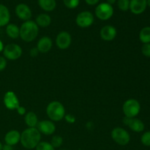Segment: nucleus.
Returning a JSON list of instances; mask_svg holds the SVG:
<instances>
[{"label":"nucleus","mask_w":150,"mask_h":150,"mask_svg":"<svg viewBox=\"0 0 150 150\" xmlns=\"http://www.w3.org/2000/svg\"><path fill=\"white\" fill-rule=\"evenodd\" d=\"M76 24L81 28H87L94 23V16L89 11H82L77 15L76 18Z\"/></svg>","instance_id":"8"},{"label":"nucleus","mask_w":150,"mask_h":150,"mask_svg":"<svg viewBox=\"0 0 150 150\" xmlns=\"http://www.w3.org/2000/svg\"><path fill=\"white\" fill-rule=\"evenodd\" d=\"M117 6L120 10L127 11L130 8V0H117Z\"/></svg>","instance_id":"25"},{"label":"nucleus","mask_w":150,"mask_h":150,"mask_svg":"<svg viewBox=\"0 0 150 150\" xmlns=\"http://www.w3.org/2000/svg\"><path fill=\"white\" fill-rule=\"evenodd\" d=\"M2 146H3V145L1 144V142H0V150H1V149H2Z\"/></svg>","instance_id":"39"},{"label":"nucleus","mask_w":150,"mask_h":150,"mask_svg":"<svg viewBox=\"0 0 150 150\" xmlns=\"http://www.w3.org/2000/svg\"><path fill=\"white\" fill-rule=\"evenodd\" d=\"M41 133L36 127H29L21 133V143L22 146L28 149L36 148L40 142Z\"/></svg>","instance_id":"1"},{"label":"nucleus","mask_w":150,"mask_h":150,"mask_svg":"<svg viewBox=\"0 0 150 150\" xmlns=\"http://www.w3.org/2000/svg\"><path fill=\"white\" fill-rule=\"evenodd\" d=\"M36 128L39 132L45 136H51L56 131V125L51 120H42L39 122Z\"/></svg>","instance_id":"13"},{"label":"nucleus","mask_w":150,"mask_h":150,"mask_svg":"<svg viewBox=\"0 0 150 150\" xmlns=\"http://www.w3.org/2000/svg\"><path fill=\"white\" fill-rule=\"evenodd\" d=\"M72 42V38L70 33L65 31L59 32L56 38V44L57 47L62 50H65L70 46Z\"/></svg>","instance_id":"10"},{"label":"nucleus","mask_w":150,"mask_h":150,"mask_svg":"<svg viewBox=\"0 0 150 150\" xmlns=\"http://www.w3.org/2000/svg\"><path fill=\"white\" fill-rule=\"evenodd\" d=\"M146 3H147V6L150 7V0H146Z\"/></svg>","instance_id":"38"},{"label":"nucleus","mask_w":150,"mask_h":150,"mask_svg":"<svg viewBox=\"0 0 150 150\" xmlns=\"http://www.w3.org/2000/svg\"><path fill=\"white\" fill-rule=\"evenodd\" d=\"M1 150H13V146H10V145L5 144L4 146H2V149Z\"/></svg>","instance_id":"35"},{"label":"nucleus","mask_w":150,"mask_h":150,"mask_svg":"<svg viewBox=\"0 0 150 150\" xmlns=\"http://www.w3.org/2000/svg\"><path fill=\"white\" fill-rule=\"evenodd\" d=\"M38 4L45 12H51L57 7L56 0H38Z\"/></svg>","instance_id":"21"},{"label":"nucleus","mask_w":150,"mask_h":150,"mask_svg":"<svg viewBox=\"0 0 150 150\" xmlns=\"http://www.w3.org/2000/svg\"><path fill=\"white\" fill-rule=\"evenodd\" d=\"M7 67V59L4 57H0V71H2Z\"/></svg>","instance_id":"30"},{"label":"nucleus","mask_w":150,"mask_h":150,"mask_svg":"<svg viewBox=\"0 0 150 150\" xmlns=\"http://www.w3.org/2000/svg\"><path fill=\"white\" fill-rule=\"evenodd\" d=\"M100 37L103 40L109 42L115 39L117 37V29L111 25H106L100 29Z\"/></svg>","instance_id":"15"},{"label":"nucleus","mask_w":150,"mask_h":150,"mask_svg":"<svg viewBox=\"0 0 150 150\" xmlns=\"http://www.w3.org/2000/svg\"><path fill=\"white\" fill-rule=\"evenodd\" d=\"M21 47L16 43H10L4 47L3 54L5 59L10 60L18 59L22 55Z\"/></svg>","instance_id":"7"},{"label":"nucleus","mask_w":150,"mask_h":150,"mask_svg":"<svg viewBox=\"0 0 150 150\" xmlns=\"http://www.w3.org/2000/svg\"><path fill=\"white\" fill-rule=\"evenodd\" d=\"M141 142L144 146H150V131H146L142 134Z\"/></svg>","instance_id":"28"},{"label":"nucleus","mask_w":150,"mask_h":150,"mask_svg":"<svg viewBox=\"0 0 150 150\" xmlns=\"http://www.w3.org/2000/svg\"><path fill=\"white\" fill-rule=\"evenodd\" d=\"M36 150H55V149L48 142H40L36 146Z\"/></svg>","instance_id":"27"},{"label":"nucleus","mask_w":150,"mask_h":150,"mask_svg":"<svg viewBox=\"0 0 150 150\" xmlns=\"http://www.w3.org/2000/svg\"><path fill=\"white\" fill-rule=\"evenodd\" d=\"M24 121L26 125L29 127H36L39 122L38 116L32 111H29L25 114Z\"/></svg>","instance_id":"22"},{"label":"nucleus","mask_w":150,"mask_h":150,"mask_svg":"<svg viewBox=\"0 0 150 150\" xmlns=\"http://www.w3.org/2000/svg\"><path fill=\"white\" fill-rule=\"evenodd\" d=\"M62 150H67V149H62Z\"/></svg>","instance_id":"40"},{"label":"nucleus","mask_w":150,"mask_h":150,"mask_svg":"<svg viewBox=\"0 0 150 150\" xmlns=\"http://www.w3.org/2000/svg\"><path fill=\"white\" fill-rule=\"evenodd\" d=\"M46 114L51 121H61L65 116V108L62 103L54 100L47 105Z\"/></svg>","instance_id":"3"},{"label":"nucleus","mask_w":150,"mask_h":150,"mask_svg":"<svg viewBox=\"0 0 150 150\" xmlns=\"http://www.w3.org/2000/svg\"><path fill=\"white\" fill-rule=\"evenodd\" d=\"M116 2H117V0H106V3L111 4V5H113V4H115Z\"/></svg>","instance_id":"36"},{"label":"nucleus","mask_w":150,"mask_h":150,"mask_svg":"<svg viewBox=\"0 0 150 150\" xmlns=\"http://www.w3.org/2000/svg\"><path fill=\"white\" fill-rule=\"evenodd\" d=\"M95 16L101 21H107L111 18L114 15L113 6L106 2L98 4L95 8Z\"/></svg>","instance_id":"6"},{"label":"nucleus","mask_w":150,"mask_h":150,"mask_svg":"<svg viewBox=\"0 0 150 150\" xmlns=\"http://www.w3.org/2000/svg\"><path fill=\"white\" fill-rule=\"evenodd\" d=\"M35 23L40 27H48L51 23V18L46 13H41L37 16Z\"/></svg>","instance_id":"19"},{"label":"nucleus","mask_w":150,"mask_h":150,"mask_svg":"<svg viewBox=\"0 0 150 150\" xmlns=\"http://www.w3.org/2000/svg\"><path fill=\"white\" fill-rule=\"evenodd\" d=\"M147 7L146 0H130L129 10L135 15H140L146 10Z\"/></svg>","instance_id":"14"},{"label":"nucleus","mask_w":150,"mask_h":150,"mask_svg":"<svg viewBox=\"0 0 150 150\" xmlns=\"http://www.w3.org/2000/svg\"><path fill=\"white\" fill-rule=\"evenodd\" d=\"M21 140V133L18 130H12L7 132L4 136V142L6 144L14 146L17 144Z\"/></svg>","instance_id":"17"},{"label":"nucleus","mask_w":150,"mask_h":150,"mask_svg":"<svg viewBox=\"0 0 150 150\" xmlns=\"http://www.w3.org/2000/svg\"><path fill=\"white\" fill-rule=\"evenodd\" d=\"M39 33V26L33 21H26L20 27V37L24 42H30L36 39Z\"/></svg>","instance_id":"2"},{"label":"nucleus","mask_w":150,"mask_h":150,"mask_svg":"<svg viewBox=\"0 0 150 150\" xmlns=\"http://www.w3.org/2000/svg\"><path fill=\"white\" fill-rule=\"evenodd\" d=\"M64 119L67 122L70 123V124H73V123H74L76 122V117L73 114H67V115L64 116Z\"/></svg>","instance_id":"31"},{"label":"nucleus","mask_w":150,"mask_h":150,"mask_svg":"<svg viewBox=\"0 0 150 150\" xmlns=\"http://www.w3.org/2000/svg\"><path fill=\"white\" fill-rule=\"evenodd\" d=\"M3 49H4V45H3L2 42L0 40V52H1V51H3Z\"/></svg>","instance_id":"37"},{"label":"nucleus","mask_w":150,"mask_h":150,"mask_svg":"<svg viewBox=\"0 0 150 150\" xmlns=\"http://www.w3.org/2000/svg\"><path fill=\"white\" fill-rule=\"evenodd\" d=\"M4 104L9 110H16L20 106V102L17 95L13 91H8L4 96Z\"/></svg>","instance_id":"9"},{"label":"nucleus","mask_w":150,"mask_h":150,"mask_svg":"<svg viewBox=\"0 0 150 150\" xmlns=\"http://www.w3.org/2000/svg\"><path fill=\"white\" fill-rule=\"evenodd\" d=\"M16 111H17L18 114L19 115H21V116L26 114V108L23 106H21V105L17 108V109H16Z\"/></svg>","instance_id":"33"},{"label":"nucleus","mask_w":150,"mask_h":150,"mask_svg":"<svg viewBox=\"0 0 150 150\" xmlns=\"http://www.w3.org/2000/svg\"><path fill=\"white\" fill-rule=\"evenodd\" d=\"M51 144L53 146V147L55 149V148H59L62 146V144H63V139L62 136H58V135H56L54 136L51 139Z\"/></svg>","instance_id":"24"},{"label":"nucleus","mask_w":150,"mask_h":150,"mask_svg":"<svg viewBox=\"0 0 150 150\" xmlns=\"http://www.w3.org/2000/svg\"><path fill=\"white\" fill-rule=\"evenodd\" d=\"M39 51H38V49L36 48H32V49L30 50V52H29V54H30V56L32 57H36L38 55V54H39Z\"/></svg>","instance_id":"32"},{"label":"nucleus","mask_w":150,"mask_h":150,"mask_svg":"<svg viewBox=\"0 0 150 150\" xmlns=\"http://www.w3.org/2000/svg\"><path fill=\"white\" fill-rule=\"evenodd\" d=\"M142 53L144 57L150 58V43L144 44L142 45Z\"/></svg>","instance_id":"29"},{"label":"nucleus","mask_w":150,"mask_h":150,"mask_svg":"<svg viewBox=\"0 0 150 150\" xmlns=\"http://www.w3.org/2000/svg\"><path fill=\"white\" fill-rule=\"evenodd\" d=\"M6 34L9 38L16 39L20 37V28L14 23H8L6 26Z\"/></svg>","instance_id":"20"},{"label":"nucleus","mask_w":150,"mask_h":150,"mask_svg":"<svg viewBox=\"0 0 150 150\" xmlns=\"http://www.w3.org/2000/svg\"><path fill=\"white\" fill-rule=\"evenodd\" d=\"M86 3L89 5H95V4H98V2L100 1V0H85Z\"/></svg>","instance_id":"34"},{"label":"nucleus","mask_w":150,"mask_h":150,"mask_svg":"<svg viewBox=\"0 0 150 150\" xmlns=\"http://www.w3.org/2000/svg\"><path fill=\"white\" fill-rule=\"evenodd\" d=\"M122 111L126 117L134 118L137 117L140 113V103L137 100L133 99V98L127 100L122 105Z\"/></svg>","instance_id":"4"},{"label":"nucleus","mask_w":150,"mask_h":150,"mask_svg":"<svg viewBox=\"0 0 150 150\" xmlns=\"http://www.w3.org/2000/svg\"><path fill=\"white\" fill-rule=\"evenodd\" d=\"M113 140L120 146L128 144L130 141V136L128 132L120 127H114L111 133Z\"/></svg>","instance_id":"5"},{"label":"nucleus","mask_w":150,"mask_h":150,"mask_svg":"<svg viewBox=\"0 0 150 150\" xmlns=\"http://www.w3.org/2000/svg\"><path fill=\"white\" fill-rule=\"evenodd\" d=\"M52 45L53 42L51 38L49 37L44 36L38 40V43H37V48L38 49L39 52L42 53V54H45L51 51Z\"/></svg>","instance_id":"16"},{"label":"nucleus","mask_w":150,"mask_h":150,"mask_svg":"<svg viewBox=\"0 0 150 150\" xmlns=\"http://www.w3.org/2000/svg\"><path fill=\"white\" fill-rule=\"evenodd\" d=\"M10 20V13L8 8L0 4V27L7 26Z\"/></svg>","instance_id":"18"},{"label":"nucleus","mask_w":150,"mask_h":150,"mask_svg":"<svg viewBox=\"0 0 150 150\" xmlns=\"http://www.w3.org/2000/svg\"><path fill=\"white\" fill-rule=\"evenodd\" d=\"M64 6L69 9H75L79 5L80 0H63Z\"/></svg>","instance_id":"26"},{"label":"nucleus","mask_w":150,"mask_h":150,"mask_svg":"<svg viewBox=\"0 0 150 150\" xmlns=\"http://www.w3.org/2000/svg\"><path fill=\"white\" fill-rule=\"evenodd\" d=\"M139 40L143 44L150 43V26H145L141 29Z\"/></svg>","instance_id":"23"},{"label":"nucleus","mask_w":150,"mask_h":150,"mask_svg":"<svg viewBox=\"0 0 150 150\" xmlns=\"http://www.w3.org/2000/svg\"><path fill=\"white\" fill-rule=\"evenodd\" d=\"M15 12H16V14L18 18L23 21H29L32 16L30 7L24 3H21V4H18L16 7Z\"/></svg>","instance_id":"12"},{"label":"nucleus","mask_w":150,"mask_h":150,"mask_svg":"<svg viewBox=\"0 0 150 150\" xmlns=\"http://www.w3.org/2000/svg\"><path fill=\"white\" fill-rule=\"evenodd\" d=\"M123 122L126 126H128L133 131L136 133H141L144 131L145 128L144 123L139 119L136 118H129V117H125L123 119Z\"/></svg>","instance_id":"11"}]
</instances>
